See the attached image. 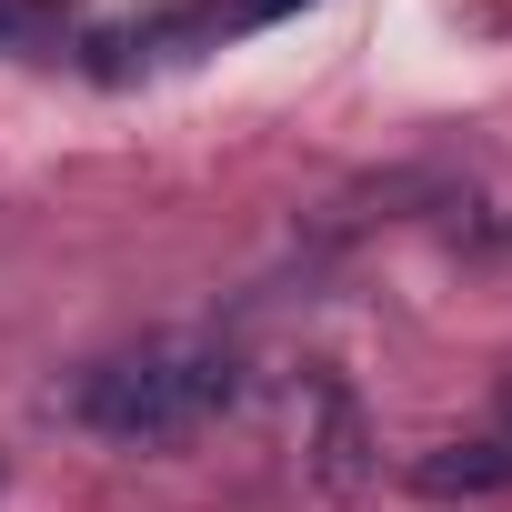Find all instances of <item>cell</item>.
<instances>
[{"mask_svg":"<svg viewBox=\"0 0 512 512\" xmlns=\"http://www.w3.org/2000/svg\"><path fill=\"white\" fill-rule=\"evenodd\" d=\"M241 402V362L231 352H181V342H151V352H121V362H91L61 412L101 442H131V452H161V442H191L201 422H221Z\"/></svg>","mask_w":512,"mask_h":512,"instance_id":"cell-1","label":"cell"},{"mask_svg":"<svg viewBox=\"0 0 512 512\" xmlns=\"http://www.w3.org/2000/svg\"><path fill=\"white\" fill-rule=\"evenodd\" d=\"M412 482H422V492H442V502H452V492H462V502H472V492H502V482H512V402H502V422H492V432L442 442Z\"/></svg>","mask_w":512,"mask_h":512,"instance_id":"cell-2","label":"cell"},{"mask_svg":"<svg viewBox=\"0 0 512 512\" xmlns=\"http://www.w3.org/2000/svg\"><path fill=\"white\" fill-rule=\"evenodd\" d=\"M71 41V0H0V51L11 61H51Z\"/></svg>","mask_w":512,"mask_h":512,"instance_id":"cell-3","label":"cell"},{"mask_svg":"<svg viewBox=\"0 0 512 512\" xmlns=\"http://www.w3.org/2000/svg\"><path fill=\"white\" fill-rule=\"evenodd\" d=\"M292 11H312V0H221L231 31H272V21H292Z\"/></svg>","mask_w":512,"mask_h":512,"instance_id":"cell-4","label":"cell"}]
</instances>
